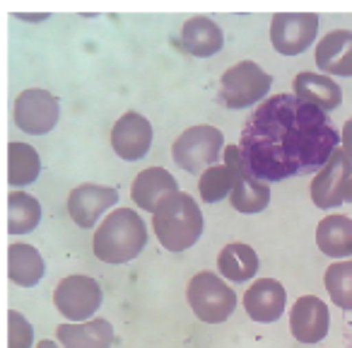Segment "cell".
<instances>
[{
    "instance_id": "cell-20",
    "label": "cell",
    "mask_w": 352,
    "mask_h": 348,
    "mask_svg": "<svg viewBox=\"0 0 352 348\" xmlns=\"http://www.w3.org/2000/svg\"><path fill=\"white\" fill-rule=\"evenodd\" d=\"M222 44H225L222 30L217 27V22L208 20V17H193L182 30V46L191 56H198V59L217 54L222 49Z\"/></svg>"
},
{
    "instance_id": "cell-2",
    "label": "cell",
    "mask_w": 352,
    "mask_h": 348,
    "mask_svg": "<svg viewBox=\"0 0 352 348\" xmlns=\"http://www.w3.org/2000/svg\"><path fill=\"white\" fill-rule=\"evenodd\" d=\"M160 245L169 252H186L203 235V213L188 194H171L152 213Z\"/></svg>"
},
{
    "instance_id": "cell-6",
    "label": "cell",
    "mask_w": 352,
    "mask_h": 348,
    "mask_svg": "<svg viewBox=\"0 0 352 348\" xmlns=\"http://www.w3.org/2000/svg\"><path fill=\"white\" fill-rule=\"evenodd\" d=\"M273 78L254 61H241L232 65L220 80L217 102L227 109H246L268 94Z\"/></svg>"
},
{
    "instance_id": "cell-17",
    "label": "cell",
    "mask_w": 352,
    "mask_h": 348,
    "mask_svg": "<svg viewBox=\"0 0 352 348\" xmlns=\"http://www.w3.org/2000/svg\"><path fill=\"white\" fill-rule=\"evenodd\" d=\"M316 65L328 75L352 78V32H328L316 46Z\"/></svg>"
},
{
    "instance_id": "cell-31",
    "label": "cell",
    "mask_w": 352,
    "mask_h": 348,
    "mask_svg": "<svg viewBox=\"0 0 352 348\" xmlns=\"http://www.w3.org/2000/svg\"><path fill=\"white\" fill-rule=\"evenodd\" d=\"M36 348H58V346H56L54 341H41V343H39V346H36Z\"/></svg>"
},
{
    "instance_id": "cell-13",
    "label": "cell",
    "mask_w": 352,
    "mask_h": 348,
    "mask_svg": "<svg viewBox=\"0 0 352 348\" xmlns=\"http://www.w3.org/2000/svg\"><path fill=\"white\" fill-rule=\"evenodd\" d=\"M111 145L121 160H140L147 155L152 145V126L142 114L128 112L113 123Z\"/></svg>"
},
{
    "instance_id": "cell-19",
    "label": "cell",
    "mask_w": 352,
    "mask_h": 348,
    "mask_svg": "<svg viewBox=\"0 0 352 348\" xmlns=\"http://www.w3.org/2000/svg\"><path fill=\"white\" fill-rule=\"evenodd\" d=\"M294 94L304 102L314 104L321 112H333L340 107L342 102V90L333 78L326 75H314V73H299L294 78Z\"/></svg>"
},
{
    "instance_id": "cell-18",
    "label": "cell",
    "mask_w": 352,
    "mask_h": 348,
    "mask_svg": "<svg viewBox=\"0 0 352 348\" xmlns=\"http://www.w3.org/2000/svg\"><path fill=\"white\" fill-rule=\"evenodd\" d=\"M56 336L63 348H111L113 327L107 319H89L82 324H60Z\"/></svg>"
},
{
    "instance_id": "cell-1",
    "label": "cell",
    "mask_w": 352,
    "mask_h": 348,
    "mask_svg": "<svg viewBox=\"0 0 352 348\" xmlns=\"http://www.w3.org/2000/svg\"><path fill=\"white\" fill-rule=\"evenodd\" d=\"M340 143L331 116L297 94L268 97L241 128L239 155L258 182L314 174Z\"/></svg>"
},
{
    "instance_id": "cell-16",
    "label": "cell",
    "mask_w": 352,
    "mask_h": 348,
    "mask_svg": "<svg viewBox=\"0 0 352 348\" xmlns=\"http://www.w3.org/2000/svg\"><path fill=\"white\" fill-rule=\"evenodd\" d=\"M171 194H179L176 187V179L171 177L169 172L162 170V167H147L133 179L131 196L135 201V206H140L142 211L155 213L157 206L164 201Z\"/></svg>"
},
{
    "instance_id": "cell-11",
    "label": "cell",
    "mask_w": 352,
    "mask_h": 348,
    "mask_svg": "<svg viewBox=\"0 0 352 348\" xmlns=\"http://www.w3.org/2000/svg\"><path fill=\"white\" fill-rule=\"evenodd\" d=\"M352 177V162L340 147L333 150L328 162L314 174L311 182V201L321 211H331V208L342 203V184Z\"/></svg>"
},
{
    "instance_id": "cell-26",
    "label": "cell",
    "mask_w": 352,
    "mask_h": 348,
    "mask_svg": "<svg viewBox=\"0 0 352 348\" xmlns=\"http://www.w3.org/2000/svg\"><path fill=\"white\" fill-rule=\"evenodd\" d=\"M234 189V172L227 165H212L198 179V194L206 203H217Z\"/></svg>"
},
{
    "instance_id": "cell-4",
    "label": "cell",
    "mask_w": 352,
    "mask_h": 348,
    "mask_svg": "<svg viewBox=\"0 0 352 348\" xmlns=\"http://www.w3.org/2000/svg\"><path fill=\"white\" fill-rule=\"evenodd\" d=\"M188 305L201 322L220 324L236 309V293L212 271H201L188 283Z\"/></svg>"
},
{
    "instance_id": "cell-12",
    "label": "cell",
    "mask_w": 352,
    "mask_h": 348,
    "mask_svg": "<svg viewBox=\"0 0 352 348\" xmlns=\"http://www.w3.org/2000/svg\"><path fill=\"white\" fill-rule=\"evenodd\" d=\"M118 203V192L111 187H99V184H82L73 189L68 196V213L82 230L94 227V223L102 218L104 211Z\"/></svg>"
},
{
    "instance_id": "cell-7",
    "label": "cell",
    "mask_w": 352,
    "mask_h": 348,
    "mask_svg": "<svg viewBox=\"0 0 352 348\" xmlns=\"http://www.w3.org/2000/svg\"><path fill=\"white\" fill-rule=\"evenodd\" d=\"M12 116H15V123L20 131L32 133V136H44V133H49L58 123L60 116L58 97H54L51 92L39 88L25 90L15 99Z\"/></svg>"
},
{
    "instance_id": "cell-27",
    "label": "cell",
    "mask_w": 352,
    "mask_h": 348,
    "mask_svg": "<svg viewBox=\"0 0 352 348\" xmlns=\"http://www.w3.org/2000/svg\"><path fill=\"white\" fill-rule=\"evenodd\" d=\"M326 290L333 305L352 312V261H338L326 269Z\"/></svg>"
},
{
    "instance_id": "cell-9",
    "label": "cell",
    "mask_w": 352,
    "mask_h": 348,
    "mask_svg": "<svg viewBox=\"0 0 352 348\" xmlns=\"http://www.w3.org/2000/svg\"><path fill=\"white\" fill-rule=\"evenodd\" d=\"M318 17L314 12H278L270 22V41L283 56H297L314 44Z\"/></svg>"
},
{
    "instance_id": "cell-29",
    "label": "cell",
    "mask_w": 352,
    "mask_h": 348,
    "mask_svg": "<svg viewBox=\"0 0 352 348\" xmlns=\"http://www.w3.org/2000/svg\"><path fill=\"white\" fill-rule=\"evenodd\" d=\"M340 141H342V152H345V155L350 157V162H352V119H347L345 126H342Z\"/></svg>"
},
{
    "instance_id": "cell-22",
    "label": "cell",
    "mask_w": 352,
    "mask_h": 348,
    "mask_svg": "<svg viewBox=\"0 0 352 348\" xmlns=\"http://www.w3.org/2000/svg\"><path fill=\"white\" fill-rule=\"evenodd\" d=\"M316 245L326 256L340 259L352 254V221L345 216H326L316 227Z\"/></svg>"
},
{
    "instance_id": "cell-5",
    "label": "cell",
    "mask_w": 352,
    "mask_h": 348,
    "mask_svg": "<svg viewBox=\"0 0 352 348\" xmlns=\"http://www.w3.org/2000/svg\"><path fill=\"white\" fill-rule=\"evenodd\" d=\"M220 152H225V136L215 126L186 128L171 147L174 162L191 174H203L208 167L217 165Z\"/></svg>"
},
{
    "instance_id": "cell-3",
    "label": "cell",
    "mask_w": 352,
    "mask_h": 348,
    "mask_svg": "<svg viewBox=\"0 0 352 348\" xmlns=\"http://www.w3.org/2000/svg\"><path fill=\"white\" fill-rule=\"evenodd\" d=\"M147 245V227L140 213L118 208L109 213L94 232V254L107 264H126L135 259Z\"/></svg>"
},
{
    "instance_id": "cell-24",
    "label": "cell",
    "mask_w": 352,
    "mask_h": 348,
    "mask_svg": "<svg viewBox=\"0 0 352 348\" xmlns=\"http://www.w3.org/2000/svg\"><path fill=\"white\" fill-rule=\"evenodd\" d=\"M41 174V157L27 143L8 145V182L12 187H27Z\"/></svg>"
},
{
    "instance_id": "cell-28",
    "label": "cell",
    "mask_w": 352,
    "mask_h": 348,
    "mask_svg": "<svg viewBox=\"0 0 352 348\" xmlns=\"http://www.w3.org/2000/svg\"><path fill=\"white\" fill-rule=\"evenodd\" d=\"M34 329L20 312H8V348H30Z\"/></svg>"
},
{
    "instance_id": "cell-10",
    "label": "cell",
    "mask_w": 352,
    "mask_h": 348,
    "mask_svg": "<svg viewBox=\"0 0 352 348\" xmlns=\"http://www.w3.org/2000/svg\"><path fill=\"white\" fill-rule=\"evenodd\" d=\"M225 165L234 172V189L230 194V203L236 213H261L270 203V189L265 182L251 177L239 155V145L225 147Z\"/></svg>"
},
{
    "instance_id": "cell-30",
    "label": "cell",
    "mask_w": 352,
    "mask_h": 348,
    "mask_svg": "<svg viewBox=\"0 0 352 348\" xmlns=\"http://www.w3.org/2000/svg\"><path fill=\"white\" fill-rule=\"evenodd\" d=\"M342 201L352 203V177L347 179L345 184H342Z\"/></svg>"
},
{
    "instance_id": "cell-14",
    "label": "cell",
    "mask_w": 352,
    "mask_h": 348,
    "mask_svg": "<svg viewBox=\"0 0 352 348\" xmlns=\"http://www.w3.org/2000/svg\"><path fill=\"white\" fill-rule=\"evenodd\" d=\"M328 327H331V314L323 300L316 295H304L294 303L289 312V329L292 336L302 343H316L326 338Z\"/></svg>"
},
{
    "instance_id": "cell-25",
    "label": "cell",
    "mask_w": 352,
    "mask_h": 348,
    "mask_svg": "<svg viewBox=\"0 0 352 348\" xmlns=\"http://www.w3.org/2000/svg\"><path fill=\"white\" fill-rule=\"evenodd\" d=\"M41 223V206L30 194L12 192L8 196V232L10 235H25L32 232Z\"/></svg>"
},
{
    "instance_id": "cell-8",
    "label": "cell",
    "mask_w": 352,
    "mask_h": 348,
    "mask_svg": "<svg viewBox=\"0 0 352 348\" xmlns=\"http://www.w3.org/2000/svg\"><path fill=\"white\" fill-rule=\"evenodd\" d=\"M54 303L70 322H87L102 305V288L89 276H68L56 288Z\"/></svg>"
},
{
    "instance_id": "cell-23",
    "label": "cell",
    "mask_w": 352,
    "mask_h": 348,
    "mask_svg": "<svg viewBox=\"0 0 352 348\" xmlns=\"http://www.w3.org/2000/svg\"><path fill=\"white\" fill-rule=\"evenodd\" d=\"M217 269L225 278L244 283V280L254 278L258 271V256L249 245H241V242L227 245L217 256Z\"/></svg>"
},
{
    "instance_id": "cell-15",
    "label": "cell",
    "mask_w": 352,
    "mask_h": 348,
    "mask_svg": "<svg viewBox=\"0 0 352 348\" xmlns=\"http://www.w3.org/2000/svg\"><path fill=\"white\" fill-rule=\"evenodd\" d=\"M287 293L275 278H258L244 295V307L254 322L270 324L283 314Z\"/></svg>"
},
{
    "instance_id": "cell-21",
    "label": "cell",
    "mask_w": 352,
    "mask_h": 348,
    "mask_svg": "<svg viewBox=\"0 0 352 348\" xmlns=\"http://www.w3.org/2000/svg\"><path fill=\"white\" fill-rule=\"evenodd\" d=\"M46 274L44 256L32 245H10L8 249V276L22 288H34Z\"/></svg>"
}]
</instances>
